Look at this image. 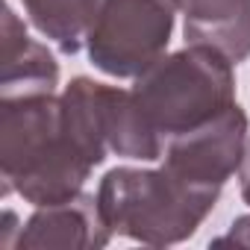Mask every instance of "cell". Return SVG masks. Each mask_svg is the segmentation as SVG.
<instances>
[{"label":"cell","mask_w":250,"mask_h":250,"mask_svg":"<svg viewBox=\"0 0 250 250\" xmlns=\"http://www.w3.org/2000/svg\"><path fill=\"white\" fill-rule=\"evenodd\" d=\"M221 188L194 186L162 168H112L97 188V203L112 235L150 247H171L197 232L215 209Z\"/></svg>","instance_id":"obj_2"},{"label":"cell","mask_w":250,"mask_h":250,"mask_svg":"<svg viewBox=\"0 0 250 250\" xmlns=\"http://www.w3.org/2000/svg\"><path fill=\"white\" fill-rule=\"evenodd\" d=\"M112 241V229L100 215L97 194H74L59 203L36 206L21 224L15 247L27 250H97Z\"/></svg>","instance_id":"obj_6"},{"label":"cell","mask_w":250,"mask_h":250,"mask_svg":"<svg viewBox=\"0 0 250 250\" xmlns=\"http://www.w3.org/2000/svg\"><path fill=\"white\" fill-rule=\"evenodd\" d=\"M247 133V115L238 103H232L200 127L171 136L162 150V165L186 183L224 188L244 162Z\"/></svg>","instance_id":"obj_5"},{"label":"cell","mask_w":250,"mask_h":250,"mask_svg":"<svg viewBox=\"0 0 250 250\" xmlns=\"http://www.w3.org/2000/svg\"><path fill=\"white\" fill-rule=\"evenodd\" d=\"M174 18L168 0H100L85 39L91 65L115 80H136L165 56Z\"/></svg>","instance_id":"obj_4"},{"label":"cell","mask_w":250,"mask_h":250,"mask_svg":"<svg viewBox=\"0 0 250 250\" xmlns=\"http://www.w3.org/2000/svg\"><path fill=\"white\" fill-rule=\"evenodd\" d=\"M180 12L188 44L212 47L232 65L250 59V0H183Z\"/></svg>","instance_id":"obj_8"},{"label":"cell","mask_w":250,"mask_h":250,"mask_svg":"<svg viewBox=\"0 0 250 250\" xmlns=\"http://www.w3.org/2000/svg\"><path fill=\"white\" fill-rule=\"evenodd\" d=\"M238 180H241V197L250 206V139H247V150H244V162L238 168Z\"/></svg>","instance_id":"obj_13"},{"label":"cell","mask_w":250,"mask_h":250,"mask_svg":"<svg viewBox=\"0 0 250 250\" xmlns=\"http://www.w3.org/2000/svg\"><path fill=\"white\" fill-rule=\"evenodd\" d=\"M106 142L115 156L156 162L162 159L165 139L150 127L133 88L106 85Z\"/></svg>","instance_id":"obj_10"},{"label":"cell","mask_w":250,"mask_h":250,"mask_svg":"<svg viewBox=\"0 0 250 250\" xmlns=\"http://www.w3.org/2000/svg\"><path fill=\"white\" fill-rule=\"evenodd\" d=\"M168 3H174V6L180 9V6H183V0H168Z\"/></svg>","instance_id":"obj_14"},{"label":"cell","mask_w":250,"mask_h":250,"mask_svg":"<svg viewBox=\"0 0 250 250\" xmlns=\"http://www.w3.org/2000/svg\"><path fill=\"white\" fill-rule=\"evenodd\" d=\"M0 171L3 194L15 191L33 206L83 191L94 165L65 136L56 91L0 97Z\"/></svg>","instance_id":"obj_1"},{"label":"cell","mask_w":250,"mask_h":250,"mask_svg":"<svg viewBox=\"0 0 250 250\" xmlns=\"http://www.w3.org/2000/svg\"><path fill=\"white\" fill-rule=\"evenodd\" d=\"M62 130L74 142V147L97 168L106 162V83L91 77H74L62 94Z\"/></svg>","instance_id":"obj_9"},{"label":"cell","mask_w":250,"mask_h":250,"mask_svg":"<svg viewBox=\"0 0 250 250\" xmlns=\"http://www.w3.org/2000/svg\"><path fill=\"white\" fill-rule=\"evenodd\" d=\"M227 244H235V247H250V215L235 218V221L229 224V229L212 241V247H227Z\"/></svg>","instance_id":"obj_12"},{"label":"cell","mask_w":250,"mask_h":250,"mask_svg":"<svg viewBox=\"0 0 250 250\" xmlns=\"http://www.w3.org/2000/svg\"><path fill=\"white\" fill-rule=\"evenodd\" d=\"M30 24L62 53H77L97 18L100 0H21Z\"/></svg>","instance_id":"obj_11"},{"label":"cell","mask_w":250,"mask_h":250,"mask_svg":"<svg viewBox=\"0 0 250 250\" xmlns=\"http://www.w3.org/2000/svg\"><path fill=\"white\" fill-rule=\"evenodd\" d=\"M133 94L150 127L168 142L235 103V71L224 53L203 44H186L139 74Z\"/></svg>","instance_id":"obj_3"},{"label":"cell","mask_w":250,"mask_h":250,"mask_svg":"<svg viewBox=\"0 0 250 250\" xmlns=\"http://www.w3.org/2000/svg\"><path fill=\"white\" fill-rule=\"evenodd\" d=\"M59 85V65L53 53L30 39L24 21L12 6L3 9V56H0V97L53 94Z\"/></svg>","instance_id":"obj_7"}]
</instances>
